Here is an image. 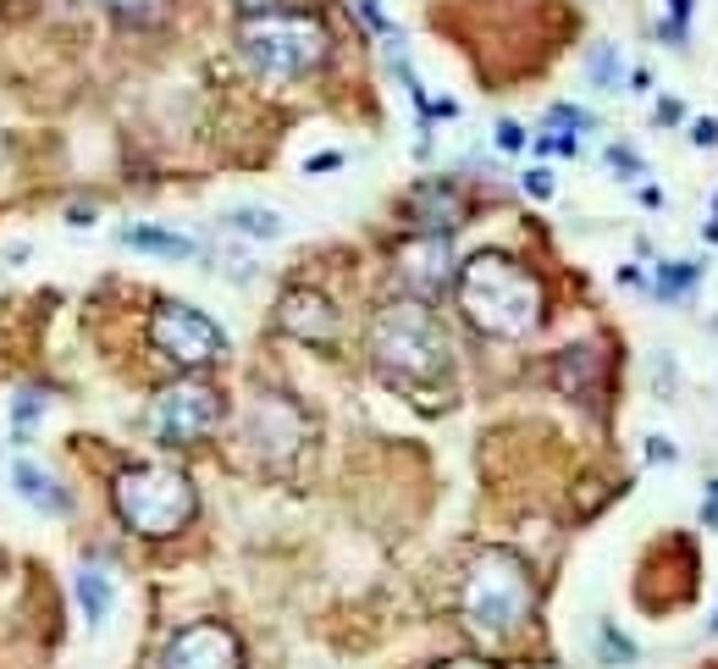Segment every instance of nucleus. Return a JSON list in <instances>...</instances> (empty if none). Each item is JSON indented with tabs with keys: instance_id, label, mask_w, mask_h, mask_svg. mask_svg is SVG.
Wrapping results in <instances>:
<instances>
[{
	"instance_id": "nucleus-1",
	"label": "nucleus",
	"mask_w": 718,
	"mask_h": 669,
	"mask_svg": "<svg viewBox=\"0 0 718 669\" xmlns=\"http://www.w3.org/2000/svg\"><path fill=\"white\" fill-rule=\"evenodd\" d=\"M459 310L487 338H525L542 321V282L503 249H481L459 266Z\"/></svg>"
},
{
	"instance_id": "nucleus-2",
	"label": "nucleus",
	"mask_w": 718,
	"mask_h": 669,
	"mask_svg": "<svg viewBox=\"0 0 718 669\" xmlns=\"http://www.w3.org/2000/svg\"><path fill=\"white\" fill-rule=\"evenodd\" d=\"M371 360L399 382H437L448 377V332L437 326L432 304L399 299L371 321Z\"/></svg>"
},
{
	"instance_id": "nucleus-3",
	"label": "nucleus",
	"mask_w": 718,
	"mask_h": 669,
	"mask_svg": "<svg viewBox=\"0 0 718 669\" xmlns=\"http://www.w3.org/2000/svg\"><path fill=\"white\" fill-rule=\"evenodd\" d=\"M531 603H536L531 570L503 548L481 553L470 564V575H465V592H459V608H465L476 636H514L531 619Z\"/></svg>"
},
{
	"instance_id": "nucleus-4",
	"label": "nucleus",
	"mask_w": 718,
	"mask_h": 669,
	"mask_svg": "<svg viewBox=\"0 0 718 669\" xmlns=\"http://www.w3.org/2000/svg\"><path fill=\"white\" fill-rule=\"evenodd\" d=\"M117 498V515L128 520V531L139 537H177L188 520H194V482L172 465H133L117 476L111 487Z\"/></svg>"
},
{
	"instance_id": "nucleus-5",
	"label": "nucleus",
	"mask_w": 718,
	"mask_h": 669,
	"mask_svg": "<svg viewBox=\"0 0 718 669\" xmlns=\"http://www.w3.org/2000/svg\"><path fill=\"white\" fill-rule=\"evenodd\" d=\"M243 56L265 78H304L326 62V23L309 12H265L243 18Z\"/></svg>"
},
{
	"instance_id": "nucleus-6",
	"label": "nucleus",
	"mask_w": 718,
	"mask_h": 669,
	"mask_svg": "<svg viewBox=\"0 0 718 669\" xmlns=\"http://www.w3.org/2000/svg\"><path fill=\"white\" fill-rule=\"evenodd\" d=\"M150 338H155L161 355L177 360V366H210V360L227 355V332H221L205 310L177 304V299H161V304H155V315H150Z\"/></svg>"
},
{
	"instance_id": "nucleus-7",
	"label": "nucleus",
	"mask_w": 718,
	"mask_h": 669,
	"mask_svg": "<svg viewBox=\"0 0 718 669\" xmlns=\"http://www.w3.org/2000/svg\"><path fill=\"white\" fill-rule=\"evenodd\" d=\"M216 421H221V393L205 382H177L150 404V438L161 443H194L216 432Z\"/></svg>"
},
{
	"instance_id": "nucleus-8",
	"label": "nucleus",
	"mask_w": 718,
	"mask_h": 669,
	"mask_svg": "<svg viewBox=\"0 0 718 669\" xmlns=\"http://www.w3.org/2000/svg\"><path fill=\"white\" fill-rule=\"evenodd\" d=\"M166 669H243V647L227 625L216 619H199V625H183L166 647Z\"/></svg>"
},
{
	"instance_id": "nucleus-9",
	"label": "nucleus",
	"mask_w": 718,
	"mask_h": 669,
	"mask_svg": "<svg viewBox=\"0 0 718 669\" xmlns=\"http://www.w3.org/2000/svg\"><path fill=\"white\" fill-rule=\"evenodd\" d=\"M399 277H404L410 299H421V304L437 299L454 282V244H448V233H426V238L404 244L399 249Z\"/></svg>"
},
{
	"instance_id": "nucleus-10",
	"label": "nucleus",
	"mask_w": 718,
	"mask_h": 669,
	"mask_svg": "<svg viewBox=\"0 0 718 669\" xmlns=\"http://www.w3.org/2000/svg\"><path fill=\"white\" fill-rule=\"evenodd\" d=\"M304 432H309V427H304V416H298L293 399H282V393H260V399H254V410H249V438L265 449V460L298 454Z\"/></svg>"
},
{
	"instance_id": "nucleus-11",
	"label": "nucleus",
	"mask_w": 718,
	"mask_h": 669,
	"mask_svg": "<svg viewBox=\"0 0 718 669\" xmlns=\"http://www.w3.org/2000/svg\"><path fill=\"white\" fill-rule=\"evenodd\" d=\"M282 326L293 332V338H304V344H326L331 332H337V310H331L326 293L298 288V293H287V304H282Z\"/></svg>"
},
{
	"instance_id": "nucleus-12",
	"label": "nucleus",
	"mask_w": 718,
	"mask_h": 669,
	"mask_svg": "<svg viewBox=\"0 0 718 669\" xmlns=\"http://www.w3.org/2000/svg\"><path fill=\"white\" fill-rule=\"evenodd\" d=\"M410 216L426 227V233H448L454 222H465V194L454 183H421L410 194Z\"/></svg>"
},
{
	"instance_id": "nucleus-13",
	"label": "nucleus",
	"mask_w": 718,
	"mask_h": 669,
	"mask_svg": "<svg viewBox=\"0 0 718 669\" xmlns=\"http://www.w3.org/2000/svg\"><path fill=\"white\" fill-rule=\"evenodd\" d=\"M12 487H18V498H29V504L45 509V515H67V509H73V493H67L45 465H34V460H18V465H12Z\"/></svg>"
},
{
	"instance_id": "nucleus-14",
	"label": "nucleus",
	"mask_w": 718,
	"mask_h": 669,
	"mask_svg": "<svg viewBox=\"0 0 718 669\" xmlns=\"http://www.w3.org/2000/svg\"><path fill=\"white\" fill-rule=\"evenodd\" d=\"M122 244H128V249H150V255H161V260H194V249H199L188 233L150 227V222H133V227H122Z\"/></svg>"
},
{
	"instance_id": "nucleus-15",
	"label": "nucleus",
	"mask_w": 718,
	"mask_h": 669,
	"mask_svg": "<svg viewBox=\"0 0 718 669\" xmlns=\"http://www.w3.org/2000/svg\"><path fill=\"white\" fill-rule=\"evenodd\" d=\"M100 7L122 29H155V23L172 18V0H100Z\"/></svg>"
},
{
	"instance_id": "nucleus-16",
	"label": "nucleus",
	"mask_w": 718,
	"mask_h": 669,
	"mask_svg": "<svg viewBox=\"0 0 718 669\" xmlns=\"http://www.w3.org/2000/svg\"><path fill=\"white\" fill-rule=\"evenodd\" d=\"M78 603H84V619H89V625H100V619L111 614V581H106L95 564L78 570Z\"/></svg>"
},
{
	"instance_id": "nucleus-17",
	"label": "nucleus",
	"mask_w": 718,
	"mask_h": 669,
	"mask_svg": "<svg viewBox=\"0 0 718 669\" xmlns=\"http://www.w3.org/2000/svg\"><path fill=\"white\" fill-rule=\"evenodd\" d=\"M696 282H701V266H663L652 277V293H657V304H679Z\"/></svg>"
},
{
	"instance_id": "nucleus-18",
	"label": "nucleus",
	"mask_w": 718,
	"mask_h": 669,
	"mask_svg": "<svg viewBox=\"0 0 718 669\" xmlns=\"http://www.w3.org/2000/svg\"><path fill=\"white\" fill-rule=\"evenodd\" d=\"M597 658L613 663V669H630V663H635V641H630L613 619H602V625H597Z\"/></svg>"
},
{
	"instance_id": "nucleus-19",
	"label": "nucleus",
	"mask_w": 718,
	"mask_h": 669,
	"mask_svg": "<svg viewBox=\"0 0 718 669\" xmlns=\"http://www.w3.org/2000/svg\"><path fill=\"white\" fill-rule=\"evenodd\" d=\"M624 78H630V73H624V62H619V45H608V40L591 45V84H597V89H619Z\"/></svg>"
},
{
	"instance_id": "nucleus-20",
	"label": "nucleus",
	"mask_w": 718,
	"mask_h": 669,
	"mask_svg": "<svg viewBox=\"0 0 718 669\" xmlns=\"http://www.w3.org/2000/svg\"><path fill=\"white\" fill-rule=\"evenodd\" d=\"M227 222H232L238 233H249V238H276V233H282V216L265 211V205H243V211H232Z\"/></svg>"
},
{
	"instance_id": "nucleus-21",
	"label": "nucleus",
	"mask_w": 718,
	"mask_h": 669,
	"mask_svg": "<svg viewBox=\"0 0 718 669\" xmlns=\"http://www.w3.org/2000/svg\"><path fill=\"white\" fill-rule=\"evenodd\" d=\"M40 416H45V393H40V388H18V399H12V432H18V438H34Z\"/></svg>"
},
{
	"instance_id": "nucleus-22",
	"label": "nucleus",
	"mask_w": 718,
	"mask_h": 669,
	"mask_svg": "<svg viewBox=\"0 0 718 669\" xmlns=\"http://www.w3.org/2000/svg\"><path fill=\"white\" fill-rule=\"evenodd\" d=\"M586 128H591L586 111H575V106H553V133H569V139H575V133H586Z\"/></svg>"
},
{
	"instance_id": "nucleus-23",
	"label": "nucleus",
	"mask_w": 718,
	"mask_h": 669,
	"mask_svg": "<svg viewBox=\"0 0 718 669\" xmlns=\"http://www.w3.org/2000/svg\"><path fill=\"white\" fill-rule=\"evenodd\" d=\"M608 161H613V172H619V177H641V161H635L624 144H613V150H608Z\"/></svg>"
},
{
	"instance_id": "nucleus-24",
	"label": "nucleus",
	"mask_w": 718,
	"mask_h": 669,
	"mask_svg": "<svg viewBox=\"0 0 718 669\" xmlns=\"http://www.w3.org/2000/svg\"><path fill=\"white\" fill-rule=\"evenodd\" d=\"M525 194H536V199H553V172H525Z\"/></svg>"
},
{
	"instance_id": "nucleus-25",
	"label": "nucleus",
	"mask_w": 718,
	"mask_h": 669,
	"mask_svg": "<svg viewBox=\"0 0 718 669\" xmlns=\"http://www.w3.org/2000/svg\"><path fill=\"white\" fill-rule=\"evenodd\" d=\"M520 144H525V133L514 122H498V150H520Z\"/></svg>"
},
{
	"instance_id": "nucleus-26",
	"label": "nucleus",
	"mask_w": 718,
	"mask_h": 669,
	"mask_svg": "<svg viewBox=\"0 0 718 669\" xmlns=\"http://www.w3.org/2000/svg\"><path fill=\"white\" fill-rule=\"evenodd\" d=\"M337 166H342V155H331V150H326V155H309V166H304V172H309V177H320V172H337Z\"/></svg>"
},
{
	"instance_id": "nucleus-27",
	"label": "nucleus",
	"mask_w": 718,
	"mask_h": 669,
	"mask_svg": "<svg viewBox=\"0 0 718 669\" xmlns=\"http://www.w3.org/2000/svg\"><path fill=\"white\" fill-rule=\"evenodd\" d=\"M243 18H265V12H282V0H238Z\"/></svg>"
},
{
	"instance_id": "nucleus-28",
	"label": "nucleus",
	"mask_w": 718,
	"mask_h": 669,
	"mask_svg": "<svg viewBox=\"0 0 718 669\" xmlns=\"http://www.w3.org/2000/svg\"><path fill=\"white\" fill-rule=\"evenodd\" d=\"M690 139H696L701 150H707V144H718V122H696V128H690Z\"/></svg>"
},
{
	"instance_id": "nucleus-29",
	"label": "nucleus",
	"mask_w": 718,
	"mask_h": 669,
	"mask_svg": "<svg viewBox=\"0 0 718 669\" xmlns=\"http://www.w3.org/2000/svg\"><path fill=\"white\" fill-rule=\"evenodd\" d=\"M437 669H492L487 658H448V663H437Z\"/></svg>"
},
{
	"instance_id": "nucleus-30",
	"label": "nucleus",
	"mask_w": 718,
	"mask_h": 669,
	"mask_svg": "<svg viewBox=\"0 0 718 669\" xmlns=\"http://www.w3.org/2000/svg\"><path fill=\"white\" fill-rule=\"evenodd\" d=\"M707 520H712V526H718V482H712V487H707Z\"/></svg>"
},
{
	"instance_id": "nucleus-31",
	"label": "nucleus",
	"mask_w": 718,
	"mask_h": 669,
	"mask_svg": "<svg viewBox=\"0 0 718 669\" xmlns=\"http://www.w3.org/2000/svg\"><path fill=\"white\" fill-rule=\"evenodd\" d=\"M712 630H718V614H712Z\"/></svg>"
},
{
	"instance_id": "nucleus-32",
	"label": "nucleus",
	"mask_w": 718,
	"mask_h": 669,
	"mask_svg": "<svg viewBox=\"0 0 718 669\" xmlns=\"http://www.w3.org/2000/svg\"><path fill=\"white\" fill-rule=\"evenodd\" d=\"M712 211H718V199H712Z\"/></svg>"
}]
</instances>
